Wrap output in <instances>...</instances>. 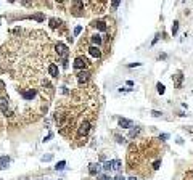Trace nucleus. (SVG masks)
Here are the masks:
<instances>
[{
  "mask_svg": "<svg viewBox=\"0 0 193 180\" xmlns=\"http://www.w3.org/2000/svg\"><path fill=\"white\" fill-rule=\"evenodd\" d=\"M119 5H121V2H119V0H116V2H113V3H111V7H113V8H117Z\"/></svg>",
  "mask_w": 193,
  "mask_h": 180,
  "instance_id": "nucleus-25",
  "label": "nucleus"
},
{
  "mask_svg": "<svg viewBox=\"0 0 193 180\" xmlns=\"http://www.w3.org/2000/svg\"><path fill=\"white\" fill-rule=\"evenodd\" d=\"M161 114H163L161 111H156V109H153V111H151V116H153V118H159Z\"/></svg>",
  "mask_w": 193,
  "mask_h": 180,
  "instance_id": "nucleus-21",
  "label": "nucleus"
},
{
  "mask_svg": "<svg viewBox=\"0 0 193 180\" xmlns=\"http://www.w3.org/2000/svg\"><path fill=\"white\" fill-rule=\"evenodd\" d=\"M81 32H82V26H77L76 29H74V37H77Z\"/></svg>",
  "mask_w": 193,
  "mask_h": 180,
  "instance_id": "nucleus-20",
  "label": "nucleus"
},
{
  "mask_svg": "<svg viewBox=\"0 0 193 180\" xmlns=\"http://www.w3.org/2000/svg\"><path fill=\"white\" fill-rule=\"evenodd\" d=\"M52 137H53V134L50 132V134H48V135H47V137L44 138V142H50V140H52Z\"/></svg>",
  "mask_w": 193,
  "mask_h": 180,
  "instance_id": "nucleus-27",
  "label": "nucleus"
},
{
  "mask_svg": "<svg viewBox=\"0 0 193 180\" xmlns=\"http://www.w3.org/2000/svg\"><path fill=\"white\" fill-rule=\"evenodd\" d=\"M87 65H89V61H87V58H84V57H77L74 60V68H76V69H84V68H87Z\"/></svg>",
  "mask_w": 193,
  "mask_h": 180,
  "instance_id": "nucleus-1",
  "label": "nucleus"
},
{
  "mask_svg": "<svg viewBox=\"0 0 193 180\" xmlns=\"http://www.w3.org/2000/svg\"><path fill=\"white\" fill-rule=\"evenodd\" d=\"M3 89H5V82L0 81V90H3Z\"/></svg>",
  "mask_w": 193,
  "mask_h": 180,
  "instance_id": "nucleus-32",
  "label": "nucleus"
},
{
  "mask_svg": "<svg viewBox=\"0 0 193 180\" xmlns=\"http://www.w3.org/2000/svg\"><path fill=\"white\" fill-rule=\"evenodd\" d=\"M98 180H111V179H109V175H101Z\"/></svg>",
  "mask_w": 193,
  "mask_h": 180,
  "instance_id": "nucleus-29",
  "label": "nucleus"
},
{
  "mask_svg": "<svg viewBox=\"0 0 193 180\" xmlns=\"http://www.w3.org/2000/svg\"><path fill=\"white\" fill-rule=\"evenodd\" d=\"M92 26L95 27V29L106 31V24H105V21H100V19H98V21H93V23H92Z\"/></svg>",
  "mask_w": 193,
  "mask_h": 180,
  "instance_id": "nucleus-9",
  "label": "nucleus"
},
{
  "mask_svg": "<svg viewBox=\"0 0 193 180\" xmlns=\"http://www.w3.org/2000/svg\"><path fill=\"white\" fill-rule=\"evenodd\" d=\"M48 74L52 76V77H58V74H60V71H58V66L52 63V65L48 66Z\"/></svg>",
  "mask_w": 193,
  "mask_h": 180,
  "instance_id": "nucleus-7",
  "label": "nucleus"
},
{
  "mask_svg": "<svg viewBox=\"0 0 193 180\" xmlns=\"http://www.w3.org/2000/svg\"><path fill=\"white\" fill-rule=\"evenodd\" d=\"M169 138V134H161L159 135V140H167Z\"/></svg>",
  "mask_w": 193,
  "mask_h": 180,
  "instance_id": "nucleus-26",
  "label": "nucleus"
},
{
  "mask_svg": "<svg viewBox=\"0 0 193 180\" xmlns=\"http://www.w3.org/2000/svg\"><path fill=\"white\" fill-rule=\"evenodd\" d=\"M8 164H10V158H8V156H2V158H0V167H2V169H7Z\"/></svg>",
  "mask_w": 193,
  "mask_h": 180,
  "instance_id": "nucleus-11",
  "label": "nucleus"
},
{
  "mask_svg": "<svg viewBox=\"0 0 193 180\" xmlns=\"http://www.w3.org/2000/svg\"><path fill=\"white\" fill-rule=\"evenodd\" d=\"M182 81H183L182 73H177V76H175V87H177V89H180V87H182Z\"/></svg>",
  "mask_w": 193,
  "mask_h": 180,
  "instance_id": "nucleus-12",
  "label": "nucleus"
},
{
  "mask_svg": "<svg viewBox=\"0 0 193 180\" xmlns=\"http://www.w3.org/2000/svg\"><path fill=\"white\" fill-rule=\"evenodd\" d=\"M156 89H158V93H159V95H163L164 92H166V87H164V85H163V84H161V82L158 84V85H156Z\"/></svg>",
  "mask_w": 193,
  "mask_h": 180,
  "instance_id": "nucleus-17",
  "label": "nucleus"
},
{
  "mask_svg": "<svg viewBox=\"0 0 193 180\" xmlns=\"http://www.w3.org/2000/svg\"><path fill=\"white\" fill-rule=\"evenodd\" d=\"M134 66H140V63H131L129 65V68H134Z\"/></svg>",
  "mask_w": 193,
  "mask_h": 180,
  "instance_id": "nucleus-33",
  "label": "nucleus"
},
{
  "mask_svg": "<svg viewBox=\"0 0 193 180\" xmlns=\"http://www.w3.org/2000/svg\"><path fill=\"white\" fill-rule=\"evenodd\" d=\"M159 166H161V161H156V162H155V166H153V167H155V169H159Z\"/></svg>",
  "mask_w": 193,
  "mask_h": 180,
  "instance_id": "nucleus-30",
  "label": "nucleus"
},
{
  "mask_svg": "<svg viewBox=\"0 0 193 180\" xmlns=\"http://www.w3.org/2000/svg\"><path fill=\"white\" fill-rule=\"evenodd\" d=\"M114 180H125V179H124V177H123V175H121V174H119V175H116V177H114Z\"/></svg>",
  "mask_w": 193,
  "mask_h": 180,
  "instance_id": "nucleus-31",
  "label": "nucleus"
},
{
  "mask_svg": "<svg viewBox=\"0 0 193 180\" xmlns=\"http://www.w3.org/2000/svg\"><path fill=\"white\" fill-rule=\"evenodd\" d=\"M55 48H57V51H58V55H61L63 58H66V57H68V47H66L65 43L58 42L57 45H55Z\"/></svg>",
  "mask_w": 193,
  "mask_h": 180,
  "instance_id": "nucleus-2",
  "label": "nucleus"
},
{
  "mask_svg": "<svg viewBox=\"0 0 193 180\" xmlns=\"http://www.w3.org/2000/svg\"><path fill=\"white\" fill-rule=\"evenodd\" d=\"M109 162H111V169H114V170L121 169V161L119 159H113V161H109Z\"/></svg>",
  "mask_w": 193,
  "mask_h": 180,
  "instance_id": "nucleus-14",
  "label": "nucleus"
},
{
  "mask_svg": "<svg viewBox=\"0 0 193 180\" xmlns=\"http://www.w3.org/2000/svg\"><path fill=\"white\" fill-rule=\"evenodd\" d=\"M139 134H140V129H132V130H131V134H129V137L134 138V137H137Z\"/></svg>",
  "mask_w": 193,
  "mask_h": 180,
  "instance_id": "nucleus-18",
  "label": "nucleus"
},
{
  "mask_svg": "<svg viewBox=\"0 0 193 180\" xmlns=\"http://www.w3.org/2000/svg\"><path fill=\"white\" fill-rule=\"evenodd\" d=\"M7 109H8V100L0 98V111H2V113H7Z\"/></svg>",
  "mask_w": 193,
  "mask_h": 180,
  "instance_id": "nucleus-10",
  "label": "nucleus"
},
{
  "mask_svg": "<svg viewBox=\"0 0 193 180\" xmlns=\"http://www.w3.org/2000/svg\"><path fill=\"white\" fill-rule=\"evenodd\" d=\"M34 18L37 19V21H42V19H44V15H35Z\"/></svg>",
  "mask_w": 193,
  "mask_h": 180,
  "instance_id": "nucleus-28",
  "label": "nucleus"
},
{
  "mask_svg": "<svg viewBox=\"0 0 193 180\" xmlns=\"http://www.w3.org/2000/svg\"><path fill=\"white\" fill-rule=\"evenodd\" d=\"M116 140H117V143H124L125 142V138L124 137H119V135H116Z\"/></svg>",
  "mask_w": 193,
  "mask_h": 180,
  "instance_id": "nucleus-24",
  "label": "nucleus"
},
{
  "mask_svg": "<svg viewBox=\"0 0 193 180\" xmlns=\"http://www.w3.org/2000/svg\"><path fill=\"white\" fill-rule=\"evenodd\" d=\"M103 169H105V170H111V162H109V161L105 162V164H103Z\"/></svg>",
  "mask_w": 193,
  "mask_h": 180,
  "instance_id": "nucleus-23",
  "label": "nucleus"
},
{
  "mask_svg": "<svg viewBox=\"0 0 193 180\" xmlns=\"http://www.w3.org/2000/svg\"><path fill=\"white\" fill-rule=\"evenodd\" d=\"M177 31H179V21H174V24H172V34H177Z\"/></svg>",
  "mask_w": 193,
  "mask_h": 180,
  "instance_id": "nucleus-19",
  "label": "nucleus"
},
{
  "mask_svg": "<svg viewBox=\"0 0 193 180\" xmlns=\"http://www.w3.org/2000/svg\"><path fill=\"white\" fill-rule=\"evenodd\" d=\"M100 170H101V166H100V164H98V162H97V164H95V162L89 164V172H90V174H92V175H97Z\"/></svg>",
  "mask_w": 193,
  "mask_h": 180,
  "instance_id": "nucleus-5",
  "label": "nucleus"
},
{
  "mask_svg": "<svg viewBox=\"0 0 193 180\" xmlns=\"http://www.w3.org/2000/svg\"><path fill=\"white\" fill-rule=\"evenodd\" d=\"M89 76H90V74H89V71H81V73L77 74V82H79L81 85H82L84 82H87Z\"/></svg>",
  "mask_w": 193,
  "mask_h": 180,
  "instance_id": "nucleus-4",
  "label": "nucleus"
},
{
  "mask_svg": "<svg viewBox=\"0 0 193 180\" xmlns=\"http://www.w3.org/2000/svg\"><path fill=\"white\" fill-rule=\"evenodd\" d=\"M23 97L26 100H32L35 97V90H27V92H23Z\"/></svg>",
  "mask_w": 193,
  "mask_h": 180,
  "instance_id": "nucleus-13",
  "label": "nucleus"
},
{
  "mask_svg": "<svg viewBox=\"0 0 193 180\" xmlns=\"http://www.w3.org/2000/svg\"><path fill=\"white\" fill-rule=\"evenodd\" d=\"M92 42H93V47H98L101 43V37L98 34H95V35H92Z\"/></svg>",
  "mask_w": 193,
  "mask_h": 180,
  "instance_id": "nucleus-15",
  "label": "nucleus"
},
{
  "mask_svg": "<svg viewBox=\"0 0 193 180\" xmlns=\"http://www.w3.org/2000/svg\"><path fill=\"white\" fill-rule=\"evenodd\" d=\"M89 129H90V122H89V121H84V122L81 124L79 130H77V135H79V137H84V135H87Z\"/></svg>",
  "mask_w": 193,
  "mask_h": 180,
  "instance_id": "nucleus-3",
  "label": "nucleus"
},
{
  "mask_svg": "<svg viewBox=\"0 0 193 180\" xmlns=\"http://www.w3.org/2000/svg\"><path fill=\"white\" fill-rule=\"evenodd\" d=\"M117 122H119V127H123V129H131V127H132V121H131V119L121 118Z\"/></svg>",
  "mask_w": 193,
  "mask_h": 180,
  "instance_id": "nucleus-6",
  "label": "nucleus"
},
{
  "mask_svg": "<svg viewBox=\"0 0 193 180\" xmlns=\"http://www.w3.org/2000/svg\"><path fill=\"white\" fill-rule=\"evenodd\" d=\"M89 53L92 55V57H95V58H100L101 57V51H100V48H98V47H90L89 48Z\"/></svg>",
  "mask_w": 193,
  "mask_h": 180,
  "instance_id": "nucleus-8",
  "label": "nucleus"
},
{
  "mask_svg": "<svg viewBox=\"0 0 193 180\" xmlns=\"http://www.w3.org/2000/svg\"><path fill=\"white\" fill-rule=\"evenodd\" d=\"M129 180H139V179H135V177H129Z\"/></svg>",
  "mask_w": 193,
  "mask_h": 180,
  "instance_id": "nucleus-34",
  "label": "nucleus"
},
{
  "mask_svg": "<svg viewBox=\"0 0 193 180\" xmlns=\"http://www.w3.org/2000/svg\"><path fill=\"white\" fill-rule=\"evenodd\" d=\"M65 167H66V161H60L57 166H55V169H57V170H63Z\"/></svg>",
  "mask_w": 193,
  "mask_h": 180,
  "instance_id": "nucleus-16",
  "label": "nucleus"
},
{
  "mask_svg": "<svg viewBox=\"0 0 193 180\" xmlns=\"http://www.w3.org/2000/svg\"><path fill=\"white\" fill-rule=\"evenodd\" d=\"M52 158H53V154H47V156H42V161H52Z\"/></svg>",
  "mask_w": 193,
  "mask_h": 180,
  "instance_id": "nucleus-22",
  "label": "nucleus"
}]
</instances>
